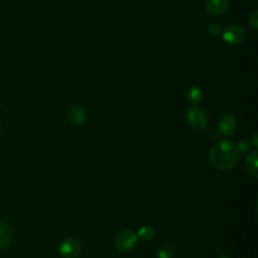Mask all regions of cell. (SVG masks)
<instances>
[{"label":"cell","instance_id":"obj_12","mask_svg":"<svg viewBox=\"0 0 258 258\" xmlns=\"http://www.w3.org/2000/svg\"><path fill=\"white\" fill-rule=\"evenodd\" d=\"M157 256L158 258H173L174 248L169 244H164L158 249Z\"/></svg>","mask_w":258,"mask_h":258},{"label":"cell","instance_id":"obj_3","mask_svg":"<svg viewBox=\"0 0 258 258\" xmlns=\"http://www.w3.org/2000/svg\"><path fill=\"white\" fill-rule=\"evenodd\" d=\"M137 240L136 234L131 230H124L120 232L115 239V246L120 251H129L131 250Z\"/></svg>","mask_w":258,"mask_h":258},{"label":"cell","instance_id":"obj_4","mask_svg":"<svg viewBox=\"0 0 258 258\" xmlns=\"http://www.w3.org/2000/svg\"><path fill=\"white\" fill-rule=\"evenodd\" d=\"M245 37H246L245 30L238 25L228 26L223 32V38L229 44H234V45L240 44L241 42L244 41Z\"/></svg>","mask_w":258,"mask_h":258},{"label":"cell","instance_id":"obj_18","mask_svg":"<svg viewBox=\"0 0 258 258\" xmlns=\"http://www.w3.org/2000/svg\"><path fill=\"white\" fill-rule=\"evenodd\" d=\"M1 132H2V128H1V126H0V135H1Z\"/></svg>","mask_w":258,"mask_h":258},{"label":"cell","instance_id":"obj_13","mask_svg":"<svg viewBox=\"0 0 258 258\" xmlns=\"http://www.w3.org/2000/svg\"><path fill=\"white\" fill-rule=\"evenodd\" d=\"M136 236L141 240H150L154 236V229L150 226H143L139 229Z\"/></svg>","mask_w":258,"mask_h":258},{"label":"cell","instance_id":"obj_10","mask_svg":"<svg viewBox=\"0 0 258 258\" xmlns=\"http://www.w3.org/2000/svg\"><path fill=\"white\" fill-rule=\"evenodd\" d=\"M246 169L254 177H257V151H252L246 159Z\"/></svg>","mask_w":258,"mask_h":258},{"label":"cell","instance_id":"obj_1","mask_svg":"<svg viewBox=\"0 0 258 258\" xmlns=\"http://www.w3.org/2000/svg\"><path fill=\"white\" fill-rule=\"evenodd\" d=\"M240 151L235 143L229 140H223L212 147L209 153L210 161L219 169H230L236 165L239 160Z\"/></svg>","mask_w":258,"mask_h":258},{"label":"cell","instance_id":"obj_8","mask_svg":"<svg viewBox=\"0 0 258 258\" xmlns=\"http://www.w3.org/2000/svg\"><path fill=\"white\" fill-rule=\"evenodd\" d=\"M13 240V233L11 227L0 221V249H5L10 246Z\"/></svg>","mask_w":258,"mask_h":258},{"label":"cell","instance_id":"obj_11","mask_svg":"<svg viewBox=\"0 0 258 258\" xmlns=\"http://www.w3.org/2000/svg\"><path fill=\"white\" fill-rule=\"evenodd\" d=\"M186 96H187V99L190 103L198 104L203 99V92L198 87H191V88L188 89V91L186 93Z\"/></svg>","mask_w":258,"mask_h":258},{"label":"cell","instance_id":"obj_7","mask_svg":"<svg viewBox=\"0 0 258 258\" xmlns=\"http://www.w3.org/2000/svg\"><path fill=\"white\" fill-rule=\"evenodd\" d=\"M205 7L210 13L221 15L228 10L229 3L227 0H206Z\"/></svg>","mask_w":258,"mask_h":258},{"label":"cell","instance_id":"obj_6","mask_svg":"<svg viewBox=\"0 0 258 258\" xmlns=\"http://www.w3.org/2000/svg\"><path fill=\"white\" fill-rule=\"evenodd\" d=\"M236 126H237L236 118L231 114H227L220 119L218 130L222 135L230 136L235 131Z\"/></svg>","mask_w":258,"mask_h":258},{"label":"cell","instance_id":"obj_15","mask_svg":"<svg viewBox=\"0 0 258 258\" xmlns=\"http://www.w3.org/2000/svg\"><path fill=\"white\" fill-rule=\"evenodd\" d=\"M249 146H250V143L247 141V140H241L239 142V144L237 145L239 151H241L242 153L246 152L248 149H249Z\"/></svg>","mask_w":258,"mask_h":258},{"label":"cell","instance_id":"obj_9","mask_svg":"<svg viewBox=\"0 0 258 258\" xmlns=\"http://www.w3.org/2000/svg\"><path fill=\"white\" fill-rule=\"evenodd\" d=\"M69 119L73 124L77 126L82 125L86 120V112L82 107L74 106L69 111Z\"/></svg>","mask_w":258,"mask_h":258},{"label":"cell","instance_id":"obj_5","mask_svg":"<svg viewBox=\"0 0 258 258\" xmlns=\"http://www.w3.org/2000/svg\"><path fill=\"white\" fill-rule=\"evenodd\" d=\"M81 251V244L78 240L70 238L64 240L59 247V253L64 258H75Z\"/></svg>","mask_w":258,"mask_h":258},{"label":"cell","instance_id":"obj_2","mask_svg":"<svg viewBox=\"0 0 258 258\" xmlns=\"http://www.w3.org/2000/svg\"><path fill=\"white\" fill-rule=\"evenodd\" d=\"M186 119H187L188 124L197 130L204 129L208 125L207 113L205 112V110H203L202 108L197 107V106H194L188 109V111L186 113Z\"/></svg>","mask_w":258,"mask_h":258},{"label":"cell","instance_id":"obj_17","mask_svg":"<svg viewBox=\"0 0 258 258\" xmlns=\"http://www.w3.org/2000/svg\"><path fill=\"white\" fill-rule=\"evenodd\" d=\"M218 258H229L228 256V253L226 251H222L220 254H219V257Z\"/></svg>","mask_w":258,"mask_h":258},{"label":"cell","instance_id":"obj_14","mask_svg":"<svg viewBox=\"0 0 258 258\" xmlns=\"http://www.w3.org/2000/svg\"><path fill=\"white\" fill-rule=\"evenodd\" d=\"M222 30V27L219 23H212L210 26H209V31L214 34V35H218Z\"/></svg>","mask_w":258,"mask_h":258},{"label":"cell","instance_id":"obj_16","mask_svg":"<svg viewBox=\"0 0 258 258\" xmlns=\"http://www.w3.org/2000/svg\"><path fill=\"white\" fill-rule=\"evenodd\" d=\"M250 24L254 29H257V12H254L250 17Z\"/></svg>","mask_w":258,"mask_h":258}]
</instances>
